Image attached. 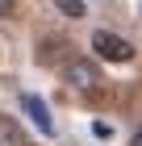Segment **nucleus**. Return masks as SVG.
Instances as JSON below:
<instances>
[{"label":"nucleus","mask_w":142,"mask_h":146,"mask_svg":"<svg viewBox=\"0 0 142 146\" xmlns=\"http://www.w3.org/2000/svg\"><path fill=\"white\" fill-rule=\"evenodd\" d=\"M0 146H25V134L13 117H0Z\"/></svg>","instance_id":"obj_4"},{"label":"nucleus","mask_w":142,"mask_h":146,"mask_svg":"<svg viewBox=\"0 0 142 146\" xmlns=\"http://www.w3.org/2000/svg\"><path fill=\"white\" fill-rule=\"evenodd\" d=\"M92 50H96L100 58H109V63H130L134 58V46L121 34H113V29H96V34H92Z\"/></svg>","instance_id":"obj_1"},{"label":"nucleus","mask_w":142,"mask_h":146,"mask_svg":"<svg viewBox=\"0 0 142 146\" xmlns=\"http://www.w3.org/2000/svg\"><path fill=\"white\" fill-rule=\"evenodd\" d=\"M63 79L71 84V88H79V92H92L100 84V71H96L92 58H71V63L63 67Z\"/></svg>","instance_id":"obj_2"},{"label":"nucleus","mask_w":142,"mask_h":146,"mask_svg":"<svg viewBox=\"0 0 142 146\" xmlns=\"http://www.w3.org/2000/svg\"><path fill=\"white\" fill-rule=\"evenodd\" d=\"M21 109L29 113V121L38 125L46 138L55 134V117H50V109H46V100H42V96H21Z\"/></svg>","instance_id":"obj_3"},{"label":"nucleus","mask_w":142,"mask_h":146,"mask_svg":"<svg viewBox=\"0 0 142 146\" xmlns=\"http://www.w3.org/2000/svg\"><path fill=\"white\" fill-rule=\"evenodd\" d=\"M13 9H17V0H0V17H9Z\"/></svg>","instance_id":"obj_6"},{"label":"nucleus","mask_w":142,"mask_h":146,"mask_svg":"<svg viewBox=\"0 0 142 146\" xmlns=\"http://www.w3.org/2000/svg\"><path fill=\"white\" fill-rule=\"evenodd\" d=\"M55 9L63 13V17H71V21H79V17H84V0H55Z\"/></svg>","instance_id":"obj_5"},{"label":"nucleus","mask_w":142,"mask_h":146,"mask_svg":"<svg viewBox=\"0 0 142 146\" xmlns=\"http://www.w3.org/2000/svg\"><path fill=\"white\" fill-rule=\"evenodd\" d=\"M130 146H142V125L134 129V138H130Z\"/></svg>","instance_id":"obj_7"}]
</instances>
